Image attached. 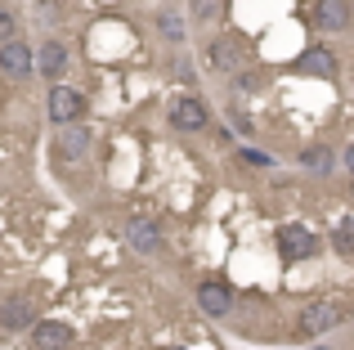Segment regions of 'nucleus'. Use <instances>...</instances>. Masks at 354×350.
<instances>
[{
	"mask_svg": "<svg viewBox=\"0 0 354 350\" xmlns=\"http://www.w3.org/2000/svg\"><path fill=\"white\" fill-rule=\"evenodd\" d=\"M81 113H86V95H81L77 86H54V90H50V117H54L59 126L81 122Z\"/></svg>",
	"mask_w": 354,
	"mask_h": 350,
	"instance_id": "f257e3e1",
	"label": "nucleus"
},
{
	"mask_svg": "<svg viewBox=\"0 0 354 350\" xmlns=\"http://www.w3.org/2000/svg\"><path fill=\"white\" fill-rule=\"evenodd\" d=\"M171 126H175V131H207V126H211V113H207V108H202V99H193V95H180V99H175V104H171Z\"/></svg>",
	"mask_w": 354,
	"mask_h": 350,
	"instance_id": "f03ea898",
	"label": "nucleus"
},
{
	"mask_svg": "<svg viewBox=\"0 0 354 350\" xmlns=\"http://www.w3.org/2000/svg\"><path fill=\"white\" fill-rule=\"evenodd\" d=\"M278 252H283V261H310V256L319 252V238L301 225H287L283 234H278Z\"/></svg>",
	"mask_w": 354,
	"mask_h": 350,
	"instance_id": "7ed1b4c3",
	"label": "nucleus"
},
{
	"mask_svg": "<svg viewBox=\"0 0 354 350\" xmlns=\"http://www.w3.org/2000/svg\"><path fill=\"white\" fill-rule=\"evenodd\" d=\"M72 324H59V319H41L32 324V346L36 350H72Z\"/></svg>",
	"mask_w": 354,
	"mask_h": 350,
	"instance_id": "20e7f679",
	"label": "nucleus"
},
{
	"mask_svg": "<svg viewBox=\"0 0 354 350\" xmlns=\"http://www.w3.org/2000/svg\"><path fill=\"white\" fill-rule=\"evenodd\" d=\"M32 68H36V54L27 50L23 41H5L0 45V72H5L9 81H23Z\"/></svg>",
	"mask_w": 354,
	"mask_h": 350,
	"instance_id": "39448f33",
	"label": "nucleus"
},
{
	"mask_svg": "<svg viewBox=\"0 0 354 350\" xmlns=\"http://www.w3.org/2000/svg\"><path fill=\"white\" fill-rule=\"evenodd\" d=\"M198 306L207 310L211 319H220V315H229V310H234V292H229L225 283L207 279V283H198Z\"/></svg>",
	"mask_w": 354,
	"mask_h": 350,
	"instance_id": "423d86ee",
	"label": "nucleus"
},
{
	"mask_svg": "<svg viewBox=\"0 0 354 350\" xmlns=\"http://www.w3.org/2000/svg\"><path fill=\"white\" fill-rule=\"evenodd\" d=\"M314 27H323V32H346L350 27V0H319V5H314Z\"/></svg>",
	"mask_w": 354,
	"mask_h": 350,
	"instance_id": "0eeeda50",
	"label": "nucleus"
},
{
	"mask_svg": "<svg viewBox=\"0 0 354 350\" xmlns=\"http://www.w3.org/2000/svg\"><path fill=\"white\" fill-rule=\"evenodd\" d=\"M296 72H305V77H332L337 72V54L328 45H314V50H305L296 59Z\"/></svg>",
	"mask_w": 354,
	"mask_h": 350,
	"instance_id": "6e6552de",
	"label": "nucleus"
},
{
	"mask_svg": "<svg viewBox=\"0 0 354 350\" xmlns=\"http://www.w3.org/2000/svg\"><path fill=\"white\" fill-rule=\"evenodd\" d=\"M341 324V310L337 306H310L301 315V337H323L328 328Z\"/></svg>",
	"mask_w": 354,
	"mask_h": 350,
	"instance_id": "1a4fd4ad",
	"label": "nucleus"
},
{
	"mask_svg": "<svg viewBox=\"0 0 354 350\" xmlns=\"http://www.w3.org/2000/svg\"><path fill=\"white\" fill-rule=\"evenodd\" d=\"M36 72H45V77H63V72H68V45H63V41H45L41 54H36Z\"/></svg>",
	"mask_w": 354,
	"mask_h": 350,
	"instance_id": "9d476101",
	"label": "nucleus"
},
{
	"mask_svg": "<svg viewBox=\"0 0 354 350\" xmlns=\"http://www.w3.org/2000/svg\"><path fill=\"white\" fill-rule=\"evenodd\" d=\"M130 247H135V252H144V256H153L157 247H162V234H157V225L153 220H130Z\"/></svg>",
	"mask_w": 354,
	"mask_h": 350,
	"instance_id": "9b49d317",
	"label": "nucleus"
},
{
	"mask_svg": "<svg viewBox=\"0 0 354 350\" xmlns=\"http://www.w3.org/2000/svg\"><path fill=\"white\" fill-rule=\"evenodd\" d=\"M207 68L211 72H238V41H211L207 45Z\"/></svg>",
	"mask_w": 354,
	"mask_h": 350,
	"instance_id": "f8f14e48",
	"label": "nucleus"
},
{
	"mask_svg": "<svg viewBox=\"0 0 354 350\" xmlns=\"http://www.w3.org/2000/svg\"><path fill=\"white\" fill-rule=\"evenodd\" d=\"M0 324L14 333V328H27V324H36V315H32V301L27 297H18V301H9L5 310H0Z\"/></svg>",
	"mask_w": 354,
	"mask_h": 350,
	"instance_id": "ddd939ff",
	"label": "nucleus"
},
{
	"mask_svg": "<svg viewBox=\"0 0 354 350\" xmlns=\"http://www.w3.org/2000/svg\"><path fill=\"white\" fill-rule=\"evenodd\" d=\"M86 149H90V131H81L77 122H72L68 131H59V153L63 158H81Z\"/></svg>",
	"mask_w": 354,
	"mask_h": 350,
	"instance_id": "4468645a",
	"label": "nucleus"
},
{
	"mask_svg": "<svg viewBox=\"0 0 354 350\" xmlns=\"http://www.w3.org/2000/svg\"><path fill=\"white\" fill-rule=\"evenodd\" d=\"M301 167L314 171V175H328L332 171V149H328V144H310V149L301 153Z\"/></svg>",
	"mask_w": 354,
	"mask_h": 350,
	"instance_id": "2eb2a0df",
	"label": "nucleus"
},
{
	"mask_svg": "<svg viewBox=\"0 0 354 350\" xmlns=\"http://www.w3.org/2000/svg\"><path fill=\"white\" fill-rule=\"evenodd\" d=\"M332 247H337V256L354 261V216H346V220L337 225V234H332Z\"/></svg>",
	"mask_w": 354,
	"mask_h": 350,
	"instance_id": "dca6fc26",
	"label": "nucleus"
},
{
	"mask_svg": "<svg viewBox=\"0 0 354 350\" xmlns=\"http://www.w3.org/2000/svg\"><path fill=\"white\" fill-rule=\"evenodd\" d=\"M234 90H238V95H256V90H260V72L242 68L238 77H234Z\"/></svg>",
	"mask_w": 354,
	"mask_h": 350,
	"instance_id": "f3484780",
	"label": "nucleus"
},
{
	"mask_svg": "<svg viewBox=\"0 0 354 350\" xmlns=\"http://www.w3.org/2000/svg\"><path fill=\"white\" fill-rule=\"evenodd\" d=\"M157 23H162V36H166V41H184V23H180V14H162Z\"/></svg>",
	"mask_w": 354,
	"mask_h": 350,
	"instance_id": "a211bd4d",
	"label": "nucleus"
},
{
	"mask_svg": "<svg viewBox=\"0 0 354 350\" xmlns=\"http://www.w3.org/2000/svg\"><path fill=\"white\" fill-rule=\"evenodd\" d=\"M14 14H9V9H0V45H5V41H14Z\"/></svg>",
	"mask_w": 354,
	"mask_h": 350,
	"instance_id": "6ab92c4d",
	"label": "nucleus"
},
{
	"mask_svg": "<svg viewBox=\"0 0 354 350\" xmlns=\"http://www.w3.org/2000/svg\"><path fill=\"white\" fill-rule=\"evenodd\" d=\"M238 158H242V162H247V167H274V162H269V158H265V153H256V149H242V153H238Z\"/></svg>",
	"mask_w": 354,
	"mask_h": 350,
	"instance_id": "aec40b11",
	"label": "nucleus"
},
{
	"mask_svg": "<svg viewBox=\"0 0 354 350\" xmlns=\"http://www.w3.org/2000/svg\"><path fill=\"white\" fill-rule=\"evenodd\" d=\"M216 0H198V18H202V23H211V18H216Z\"/></svg>",
	"mask_w": 354,
	"mask_h": 350,
	"instance_id": "412c9836",
	"label": "nucleus"
},
{
	"mask_svg": "<svg viewBox=\"0 0 354 350\" xmlns=\"http://www.w3.org/2000/svg\"><path fill=\"white\" fill-rule=\"evenodd\" d=\"M346 167H350V175H354V144L346 149Z\"/></svg>",
	"mask_w": 354,
	"mask_h": 350,
	"instance_id": "4be33fe9",
	"label": "nucleus"
},
{
	"mask_svg": "<svg viewBox=\"0 0 354 350\" xmlns=\"http://www.w3.org/2000/svg\"><path fill=\"white\" fill-rule=\"evenodd\" d=\"M314 350H332V346H314Z\"/></svg>",
	"mask_w": 354,
	"mask_h": 350,
	"instance_id": "5701e85b",
	"label": "nucleus"
},
{
	"mask_svg": "<svg viewBox=\"0 0 354 350\" xmlns=\"http://www.w3.org/2000/svg\"><path fill=\"white\" fill-rule=\"evenodd\" d=\"M171 350H184V346H171Z\"/></svg>",
	"mask_w": 354,
	"mask_h": 350,
	"instance_id": "b1692460",
	"label": "nucleus"
}]
</instances>
